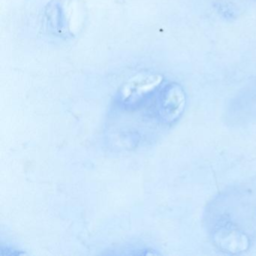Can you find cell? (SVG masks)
Wrapping results in <instances>:
<instances>
[{
  "instance_id": "cell-2",
  "label": "cell",
  "mask_w": 256,
  "mask_h": 256,
  "mask_svg": "<svg viewBox=\"0 0 256 256\" xmlns=\"http://www.w3.org/2000/svg\"><path fill=\"white\" fill-rule=\"evenodd\" d=\"M185 106L184 91L178 86H168L162 94L160 116L164 122H174L182 114Z\"/></svg>"
},
{
  "instance_id": "cell-1",
  "label": "cell",
  "mask_w": 256,
  "mask_h": 256,
  "mask_svg": "<svg viewBox=\"0 0 256 256\" xmlns=\"http://www.w3.org/2000/svg\"><path fill=\"white\" fill-rule=\"evenodd\" d=\"M212 238L222 251L239 254L250 248V236L233 222L221 221L214 227Z\"/></svg>"
}]
</instances>
